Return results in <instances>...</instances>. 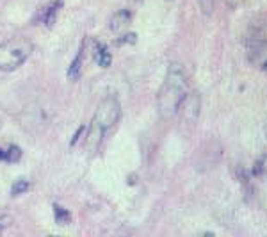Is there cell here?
Masks as SVG:
<instances>
[{"label": "cell", "instance_id": "obj_1", "mask_svg": "<svg viewBox=\"0 0 267 237\" xmlns=\"http://www.w3.org/2000/svg\"><path fill=\"white\" fill-rule=\"evenodd\" d=\"M187 97V82L185 74L180 64L173 63L167 68L166 79H164L160 91L157 95V107L162 118H171L178 113L182 107V102Z\"/></svg>", "mask_w": 267, "mask_h": 237}, {"label": "cell", "instance_id": "obj_2", "mask_svg": "<svg viewBox=\"0 0 267 237\" xmlns=\"http://www.w3.org/2000/svg\"><path fill=\"white\" fill-rule=\"evenodd\" d=\"M120 116H121V107L116 98L109 97L98 105L93 118V123H91L89 127V134H87V143H89V147L93 148V150L100 144L102 136H104L107 129H110L112 125L118 123Z\"/></svg>", "mask_w": 267, "mask_h": 237}, {"label": "cell", "instance_id": "obj_3", "mask_svg": "<svg viewBox=\"0 0 267 237\" xmlns=\"http://www.w3.org/2000/svg\"><path fill=\"white\" fill-rule=\"evenodd\" d=\"M34 45L27 38H11L0 43V70L13 71L29 59Z\"/></svg>", "mask_w": 267, "mask_h": 237}, {"label": "cell", "instance_id": "obj_4", "mask_svg": "<svg viewBox=\"0 0 267 237\" xmlns=\"http://www.w3.org/2000/svg\"><path fill=\"white\" fill-rule=\"evenodd\" d=\"M93 59L94 63L98 64V66L102 68H109L110 66V61H112V57H110V52L107 50V47L104 43H100V41H93Z\"/></svg>", "mask_w": 267, "mask_h": 237}, {"label": "cell", "instance_id": "obj_5", "mask_svg": "<svg viewBox=\"0 0 267 237\" xmlns=\"http://www.w3.org/2000/svg\"><path fill=\"white\" fill-rule=\"evenodd\" d=\"M184 104H185V114H184V118H182V121H184V123L189 121L190 125H194L198 114H200V100H198L196 95H190L189 98L185 97Z\"/></svg>", "mask_w": 267, "mask_h": 237}, {"label": "cell", "instance_id": "obj_6", "mask_svg": "<svg viewBox=\"0 0 267 237\" xmlns=\"http://www.w3.org/2000/svg\"><path fill=\"white\" fill-rule=\"evenodd\" d=\"M130 18H132V14L128 13L127 9L118 11V13L114 14V16L110 18V22H109L110 30H112V32H121V30H125L127 29V25L130 24Z\"/></svg>", "mask_w": 267, "mask_h": 237}, {"label": "cell", "instance_id": "obj_7", "mask_svg": "<svg viewBox=\"0 0 267 237\" xmlns=\"http://www.w3.org/2000/svg\"><path fill=\"white\" fill-rule=\"evenodd\" d=\"M59 7H61V0H52L50 4H47V6L41 9L40 18H41V22H43V24L47 25V27H52L53 25Z\"/></svg>", "mask_w": 267, "mask_h": 237}, {"label": "cell", "instance_id": "obj_8", "mask_svg": "<svg viewBox=\"0 0 267 237\" xmlns=\"http://www.w3.org/2000/svg\"><path fill=\"white\" fill-rule=\"evenodd\" d=\"M22 157V150L18 147H9L7 150L0 148V160H6V162H16Z\"/></svg>", "mask_w": 267, "mask_h": 237}, {"label": "cell", "instance_id": "obj_9", "mask_svg": "<svg viewBox=\"0 0 267 237\" xmlns=\"http://www.w3.org/2000/svg\"><path fill=\"white\" fill-rule=\"evenodd\" d=\"M53 216H55V221L59 225H68L71 220L70 212H68L64 207H61V205H53Z\"/></svg>", "mask_w": 267, "mask_h": 237}, {"label": "cell", "instance_id": "obj_10", "mask_svg": "<svg viewBox=\"0 0 267 237\" xmlns=\"http://www.w3.org/2000/svg\"><path fill=\"white\" fill-rule=\"evenodd\" d=\"M80 64H82V50L79 52V56L75 57V61L71 63L70 70H68V77H70V79H79V75H80Z\"/></svg>", "mask_w": 267, "mask_h": 237}, {"label": "cell", "instance_id": "obj_11", "mask_svg": "<svg viewBox=\"0 0 267 237\" xmlns=\"http://www.w3.org/2000/svg\"><path fill=\"white\" fill-rule=\"evenodd\" d=\"M27 189H29V182H27V180H18L16 184L13 186V194L16 196V194L25 193Z\"/></svg>", "mask_w": 267, "mask_h": 237}, {"label": "cell", "instance_id": "obj_12", "mask_svg": "<svg viewBox=\"0 0 267 237\" xmlns=\"http://www.w3.org/2000/svg\"><path fill=\"white\" fill-rule=\"evenodd\" d=\"M226 4H228L230 9H237L240 4H242V0H226Z\"/></svg>", "mask_w": 267, "mask_h": 237}, {"label": "cell", "instance_id": "obj_13", "mask_svg": "<svg viewBox=\"0 0 267 237\" xmlns=\"http://www.w3.org/2000/svg\"><path fill=\"white\" fill-rule=\"evenodd\" d=\"M201 4H203L205 13H211V0H201Z\"/></svg>", "mask_w": 267, "mask_h": 237}, {"label": "cell", "instance_id": "obj_14", "mask_svg": "<svg viewBox=\"0 0 267 237\" xmlns=\"http://www.w3.org/2000/svg\"><path fill=\"white\" fill-rule=\"evenodd\" d=\"M265 137H267V127H265Z\"/></svg>", "mask_w": 267, "mask_h": 237}, {"label": "cell", "instance_id": "obj_15", "mask_svg": "<svg viewBox=\"0 0 267 237\" xmlns=\"http://www.w3.org/2000/svg\"><path fill=\"white\" fill-rule=\"evenodd\" d=\"M265 70H267V63H265Z\"/></svg>", "mask_w": 267, "mask_h": 237}]
</instances>
